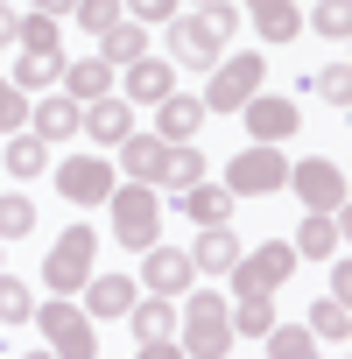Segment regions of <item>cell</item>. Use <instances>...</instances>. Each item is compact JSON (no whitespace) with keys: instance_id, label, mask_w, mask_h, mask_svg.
Segmentation results:
<instances>
[{"instance_id":"6da1fadb","label":"cell","mask_w":352,"mask_h":359,"mask_svg":"<svg viewBox=\"0 0 352 359\" xmlns=\"http://www.w3.org/2000/svg\"><path fill=\"white\" fill-rule=\"evenodd\" d=\"M233 29H240V8H226V0H205L198 15H176L169 22V64L176 71H212L226 57Z\"/></svg>"},{"instance_id":"7a4b0ae2","label":"cell","mask_w":352,"mask_h":359,"mask_svg":"<svg viewBox=\"0 0 352 359\" xmlns=\"http://www.w3.org/2000/svg\"><path fill=\"white\" fill-rule=\"evenodd\" d=\"M106 219H113V240H120V247L148 254V247L162 240V191H155V184H113Z\"/></svg>"},{"instance_id":"3957f363","label":"cell","mask_w":352,"mask_h":359,"mask_svg":"<svg viewBox=\"0 0 352 359\" xmlns=\"http://www.w3.org/2000/svg\"><path fill=\"white\" fill-rule=\"evenodd\" d=\"M176 331H184V352L191 359H226L233 352V303L226 296H184V310H176Z\"/></svg>"},{"instance_id":"277c9868","label":"cell","mask_w":352,"mask_h":359,"mask_svg":"<svg viewBox=\"0 0 352 359\" xmlns=\"http://www.w3.org/2000/svg\"><path fill=\"white\" fill-rule=\"evenodd\" d=\"M92 261H99V233L92 226H64L50 240V254H43V289L50 296H78L92 282Z\"/></svg>"},{"instance_id":"5b68a950","label":"cell","mask_w":352,"mask_h":359,"mask_svg":"<svg viewBox=\"0 0 352 359\" xmlns=\"http://www.w3.org/2000/svg\"><path fill=\"white\" fill-rule=\"evenodd\" d=\"M29 317L43 324V338H50L57 359H99V324L71 296H43V310H29Z\"/></svg>"},{"instance_id":"8992f818","label":"cell","mask_w":352,"mask_h":359,"mask_svg":"<svg viewBox=\"0 0 352 359\" xmlns=\"http://www.w3.org/2000/svg\"><path fill=\"white\" fill-rule=\"evenodd\" d=\"M261 78H268V64L254 57V50H233V57H219V71H212V85H205V113H240L254 92H261Z\"/></svg>"},{"instance_id":"52a82bcc","label":"cell","mask_w":352,"mask_h":359,"mask_svg":"<svg viewBox=\"0 0 352 359\" xmlns=\"http://www.w3.org/2000/svg\"><path fill=\"white\" fill-rule=\"evenodd\" d=\"M289 275H296V247H289V240H261L254 254L233 261L226 282H233V296H268V289H282Z\"/></svg>"},{"instance_id":"ba28073f","label":"cell","mask_w":352,"mask_h":359,"mask_svg":"<svg viewBox=\"0 0 352 359\" xmlns=\"http://www.w3.org/2000/svg\"><path fill=\"white\" fill-rule=\"evenodd\" d=\"M282 184H289V155L282 148H240L226 162V191L233 198H275Z\"/></svg>"},{"instance_id":"9c48e42d","label":"cell","mask_w":352,"mask_h":359,"mask_svg":"<svg viewBox=\"0 0 352 359\" xmlns=\"http://www.w3.org/2000/svg\"><path fill=\"white\" fill-rule=\"evenodd\" d=\"M282 191H296L310 212H345V169L338 162H324V155H310V162H289V184Z\"/></svg>"},{"instance_id":"30bf717a","label":"cell","mask_w":352,"mask_h":359,"mask_svg":"<svg viewBox=\"0 0 352 359\" xmlns=\"http://www.w3.org/2000/svg\"><path fill=\"white\" fill-rule=\"evenodd\" d=\"M113 184H120V176H113L106 155H71V162H57V191H64L78 212H85V205H106Z\"/></svg>"},{"instance_id":"8fae6325","label":"cell","mask_w":352,"mask_h":359,"mask_svg":"<svg viewBox=\"0 0 352 359\" xmlns=\"http://www.w3.org/2000/svg\"><path fill=\"white\" fill-rule=\"evenodd\" d=\"M134 282H141L148 296H169V303H176V296H191V282H198V275H191V254H176V247H162V240H155V247L141 254V275H134Z\"/></svg>"},{"instance_id":"7c38bea8","label":"cell","mask_w":352,"mask_h":359,"mask_svg":"<svg viewBox=\"0 0 352 359\" xmlns=\"http://www.w3.org/2000/svg\"><path fill=\"white\" fill-rule=\"evenodd\" d=\"M240 113H247V134H254V148H282V141L296 134V99H282V92H254Z\"/></svg>"},{"instance_id":"4fadbf2b","label":"cell","mask_w":352,"mask_h":359,"mask_svg":"<svg viewBox=\"0 0 352 359\" xmlns=\"http://www.w3.org/2000/svg\"><path fill=\"white\" fill-rule=\"evenodd\" d=\"M78 296H85L78 310H85L92 324H113V317H127V310H134V296H141V282H134V275H92V282H85Z\"/></svg>"},{"instance_id":"5bb4252c","label":"cell","mask_w":352,"mask_h":359,"mask_svg":"<svg viewBox=\"0 0 352 359\" xmlns=\"http://www.w3.org/2000/svg\"><path fill=\"white\" fill-rule=\"evenodd\" d=\"M240 254H247V247H240V233H233V226H198V247H191V275H212V282H226Z\"/></svg>"},{"instance_id":"9a60e30c","label":"cell","mask_w":352,"mask_h":359,"mask_svg":"<svg viewBox=\"0 0 352 359\" xmlns=\"http://www.w3.org/2000/svg\"><path fill=\"white\" fill-rule=\"evenodd\" d=\"M78 134H92L99 148H120V141L134 134V113H127V99H92V106H78Z\"/></svg>"},{"instance_id":"2e32d148","label":"cell","mask_w":352,"mask_h":359,"mask_svg":"<svg viewBox=\"0 0 352 359\" xmlns=\"http://www.w3.org/2000/svg\"><path fill=\"white\" fill-rule=\"evenodd\" d=\"M212 113L198 106V99H184V92H169L162 106H155V141H169V148H184V141H198V127H205Z\"/></svg>"},{"instance_id":"e0dca14e","label":"cell","mask_w":352,"mask_h":359,"mask_svg":"<svg viewBox=\"0 0 352 359\" xmlns=\"http://www.w3.org/2000/svg\"><path fill=\"white\" fill-rule=\"evenodd\" d=\"M22 99L29 92H57L64 85V50H22V64H15V78H8Z\"/></svg>"},{"instance_id":"ac0fdd59","label":"cell","mask_w":352,"mask_h":359,"mask_svg":"<svg viewBox=\"0 0 352 359\" xmlns=\"http://www.w3.org/2000/svg\"><path fill=\"white\" fill-rule=\"evenodd\" d=\"M64 99H78V106H92V99H113V64H99V57H78V64H64V85H57Z\"/></svg>"},{"instance_id":"d6986e66","label":"cell","mask_w":352,"mask_h":359,"mask_svg":"<svg viewBox=\"0 0 352 359\" xmlns=\"http://www.w3.org/2000/svg\"><path fill=\"white\" fill-rule=\"evenodd\" d=\"M169 92H176V64H162V57L127 64V99H134V106H162Z\"/></svg>"},{"instance_id":"ffe728a7","label":"cell","mask_w":352,"mask_h":359,"mask_svg":"<svg viewBox=\"0 0 352 359\" xmlns=\"http://www.w3.org/2000/svg\"><path fill=\"white\" fill-rule=\"evenodd\" d=\"M99 64H113V71H127V64H141L148 57V29L141 22H113L106 36H99V50H92Z\"/></svg>"},{"instance_id":"44dd1931","label":"cell","mask_w":352,"mask_h":359,"mask_svg":"<svg viewBox=\"0 0 352 359\" xmlns=\"http://www.w3.org/2000/svg\"><path fill=\"white\" fill-rule=\"evenodd\" d=\"M29 134H36V141H71V134H78V99L43 92V106L29 113Z\"/></svg>"},{"instance_id":"7402d4cb","label":"cell","mask_w":352,"mask_h":359,"mask_svg":"<svg viewBox=\"0 0 352 359\" xmlns=\"http://www.w3.org/2000/svg\"><path fill=\"white\" fill-rule=\"evenodd\" d=\"M289 247H296V261H331V254L345 247V233H338V219L310 212V219L296 226V240H289Z\"/></svg>"},{"instance_id":"603a6c76","label":"cell","mask_w":352,"mask_h":359,"mask_svg":"<svg viewBox=\"0 0 352 359\" xmlns=\"http://www.w3.org/2000/svg\"><path fill=\"white\" fill-rule=\"evenodd\" d=\"M303 331H310L317 345H345V338H352V303H345V296H317Z\"/></svg>"},{"instance_id":"cb8c5ba5","label":"cell","mask_w":352,"mask_h":359,"mask_svg":"<svg viewBox=\"0 0 352 359\" xmlns=\"http://www.w3.org/2000/svg\"><path fill=\"white\" fill-rule=\"evenodd\" d=\"M162 148H169V141H155V134H127V141H120V176H127V184H155Z\"/></svg>"},{"instance_id":"d4e9b609","label":"cell","mask_w":352,"mask_h":359,"mask_svg":"<svg viewBox=\"0 0 352 359\" xmlns=\"http://www.w3.org/2000/svg\"><path fill=\"white\" fill-rule=\"evenodd\" d=\"M233 205H240V198H233L226 184H191V191H184L191 226H226V219H233Z\"/></svg>"},{"instance_id":"484cf974","label":"cell","mask_w":352,"mask_h":359,"mask_svg":"<svg viewBox=\"0 0 352 359\" xmlns=\"http://www.w3.org/2000/svg\"><path fill=\"white\" fill-rule=\"evenodd\" d=\"M127 324H134V338H141V345H155V338H169V331H176V303H169V296H134Z\"/></svg>"},{"instance_id":"4316f807","label":"cell","mask_w":352,"mask_h":359,"mask_svg":"<svg viewBox=\"0 0 352 359\" xmlns=\"http://www.w3.org/2000/svg\"><path fill=\"white\" fill-rule=\"evenodd\" d=\"M155 184H169L176 198H184L191 184H205V155L184 141V148H162V169H155Z\"/></svg>"},{"instance_id":"83f0119b","label":"cell","mask_w":352,"mask_h":359,"mask_svg":"<svg viewBox=\"0 0 352 359\" xmlns=\"http://www.w3.org/2000/svg\"><path fill=\"white\" fill-rule=\"evenodd\" d=\"M233 303V338H268L275 331V296H226Z\"/></svg>"},{"instance_id":"f1b7e54d","label":"cell","mask_w":352,"mask_h":359,"mask_svg":"<svg viewBox=\"0 0 352 359\" xmlns=\"http://www.w3.org/2000/svg\"><path fill=\"white\" fill-rule=\"evenodd\" d=\"M254 29L282 50V43H296V36H303V15H296V0H275V8H261V15H254Z\"/></svg>"},{"instance_id":"f546056e","label":"cell","mask_w":352,"mask_h":359,"mask_svg":"<svg viewBox=\"0 0 352 359\" xmlns=\"http://www.w3.org/2000/svg\"><path fill=\"white\" fill-rule=\"evenodd\" d=\"M43 169H50V141L8 134V176H43Z\"/></svg>"},{"instance_id":"4dcf8cb0","label":"cell","mask_w":352,"mask_h":359,"mask_svg":"<svg viewBox=\"0 0 352 359\" xmlns=\"http://www.w3.org/2000/svg\"><path fill=\"white\" fill-rule=\"evenodd\" d=\"M261 345H268V359H324V352H317V338H310L303 324H275Z\"/></svg>"},{"instance_id":"1f68e13d","label":"cell","mask_w":352,"mask_h":359,"mask_svg":"<svg viewBox=\"0 0 352 359\" xmlns=\"http://www.w3.org/2000/svg\"><path fill=\"white\" fill-rule=\"evenodd\" d=\"M310 29L331 36V43H345L352 36V0H310Z\"/></svg>"},{"instance_id":"d6a6232c","label":"cell","mask_w":352,"mask_h":359,"mask_svg":"<svg viewBox=\"0 0 352 359\" xmlns=\"http://www.w3.org/2000/svg\"><path fill=\"white\" fill-rule=\"evenodd\" d=\"M29 310H36V296H29V282H22V275H8V268H0V324H29Z\"/></svg>"},{"instance_id":"836d02e7","label":"cell","mask_w":352,"mask_h":359,"mask_svg":"<svg viewBox=\"0 0 352 359\" xmlns=\"http://www.w3.org/2000/svg\"><path fill=\"white\" fill-rule=\"evenodd\" d=\"M22 233H36V205L22 191H0V240H22Z\"/></svg>"},{"instance_id":"e575fe53","label":"cell","mask_w":352,"mask_h":359,"mask_svg":"<svg viewBox=\"0 0 352 359\" xmlns=\"http://www.w3.org/2000/svg\"><path fill=\"white\" fill-rule=\"evenodd\" d=\"M71 15H78V22L92 29V36H106L113 22H127V8H120V0H78V8H71Z\"/></svg>"},{"instance_id":"d590c367","label":"cell","mask_w":352,"mask_h":359,"mask_svg":"<svg viewBox=\"0 0 352 359\" xmlns=\"http://www.w3.org/2000/svg\"><path fill=\"white\" fill-rule=\"evenodd\" d=\"M317 92H324V106H352V64H324Z\"/></svg>"},{"instance_id":"8d00e7d4","label":"cell","mask_w":352,"mask_h":359,"mask_svg":"<svg viewBox=\"0 0 352 359\" xmlns=\"http://www.w3.org/2000/svg\"><path fill=\"white\" fill-rule=\"evenodd\" d=\"M0 134H29V99L0 78Z\"/></svg>"},{"instance_id":"74e56055","label":"cell","mask_w":352,"mask_h":359,"mask_svg":"<svg viewBox=\"0 0 352 359\" xmlns=\"http://www.w3.org/2000/svg\"><path fill=\"white\" fill-rule=\"evenodd\" d=\"M15 36H22V50H57V22L50 15H22Z\"/></svg>"},{"instance_id":"f35d334b","label":"cell","mask_w":352,"mask_h":359,"mask_svg":"<svg viewBox=\"0 0 352 359\" xmlns=\"http://www.w3.org/2000/svg\"><path fill=\"white\" fill-rule=\"evenodd\" d=\"M120 8L148 29V22H176V0H120Z\"/></svg>"},{"instance_id":"ab89813d","label":"cell","mask_w":352,"mask_h":359,"mask_svg":"<svg viewBox=\"0 0 352 359\" xmlns=\"http://www.w3.org/2000/svg\"><path fill=\"white\" fill-rule=\"evenodd\" d=\"M331 296H352V268H345V254H331Z\"/></svg>"},{"instance_id":"60d3db41","label":"cell","mask_w":352,"mask_h":359,"mask_svg":"<svg viewBox=\"0 0 352 359\" xmlns=\"http://www.w3.org/2000/svg\"><path fill=\"white\" fill-rule=\"evenodd\" d=\"M134 359H184V345H169V338H155V345H141Z\"/></svg>"},{"instance_id":"b9f144b4","label":"cell","mask_w":352,"mask_h":359,"mask_svg":"<svg viewBox=\"0 0 352 359\" xmlns=\"http://www.w3.org/2000/svg\"><path fill=\"white\" fill-rule=\"evenodd\" d=\"M29 8H36V15H50V22H57V15H71V8H78V0H29Z\"/></svg>"},{"instance_id":"7bdbcfd3","label":"cell","mask_w":352,"mask_h":359,"mask_svg":"<svg viewBox=\"0 0 352 359\" xmlns=\"http://www.w3.org/2000/svg\"><path fill=\"white\" fill-rule=\"evenodd\" d=\"M15 22H22V15L8 8V0H0V36H8V43H15Z\"/></svg>"},{"instance_id":"ee69618b","label":"cell","mask_w":352,"mask_h":359,"mask_svg":"<svg viewBox=\"0 0 352 359\" xmlns=\"http://www.w3.org/2000/svg\"><path fill=\"white\" fill-rule=\"evenodd\" d=\"M261 8H275V0H247V15H261Z\"/></svg>"},{"instance_id":"f6af8a7d","label":"cell","mask_w":352,"mask_h":359,"mask_svg":"<svg viewBox=\"0 0 352 359\" xmlns=\"http://www.w3.org/2000/svg\"><path fill=\"white\" fill-rule=\"evenodd\" d=\"M22 359H57V352H22Z\"/></svg>"},{"instance_id":"bcb514c9","label":"cell","mask_w":352,"mask_h":359,"mask_svg":"<svg viewBox=\"0 0 352 359\" xmlns=\"http://www.w3.org/2000/svg\"><path fill=\"white\" fill-rule=\"evenodd\" d=\"M0 50H8V36H0Z\"/></svg>"},{"instance_id":"7dc6e473","label":"cell","mask_w":352,"mask_h":359,"mask_svg":"<svg viewBox=\"0 0 352 359\" xmlns=\"http://www.w3.org/2000/svg\"><path fill=\"white\" fill-rule=\"evenodd\" d=\"M198 8H205V0H198Z\"/></svg>"}]
</instances>
